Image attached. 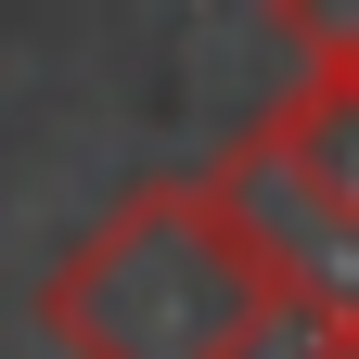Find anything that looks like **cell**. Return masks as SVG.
I'll list each match as a JSON object with an SVG mask.
<instances>
[{
    "label": "cell",
    "instance_id": "cell-1",
    "mask_svg": "<svg viewBox=\"0 0 359 359\" xmlns=\"http://www.w3.org/2000/svg\"><path fill=\"white\" fill-rule=\"evenodd\" d=\"M295 321V269L231 180H128L39 283L65 359H257Z\"/></svg>",
    "mask_w": 359,
    "mask_h": 359
},
{
    "label": "cell",
    "instance_id": "cell-2",
    "mask_svg": "<svg viewBox=\"0 0 359 359\" xmlns=\"http://www.w3.org/2000/svg\"><path fill=\"white\" fill-rule=\"evenodd\" d=\"M218 180L257 205V231L295 269V321L359 295V77H308L295 103H269L257 128H231Z\"/></svg>",
    "mask_w": 359,
    "mask_h": 359
},
{
    "label": "cell",
    "instance_id": "cell-3",
    "mask_svg": "<svg viewBox=\"0 0 359 359\" xmlns=\"http://www.w3.org/2000/svg\"><path fill=\"white\" fill-rule=\"evenodd\" d=\"M269 26L308 52V77H359V0H269Z\"/></svg>",
    "mask_w": 359,
    "mask_h": 359
},
{
    "label": "cell",
    "instance_id": "cell-4",
    "mask_svg": "<svg viewBox=\"0 0 359 359\" xmlns=\"http://www.w3.org/2000/svg\"><path fill=\"white\" fill-rule=\"evenodd\" d=\"M308 359H359V295L346 308H308Z\"/></svg>",
    "mask_w": 359,
    "mask_h": 359
}]
</instances>
